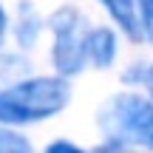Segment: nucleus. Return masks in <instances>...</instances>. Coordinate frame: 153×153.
<instances>
[{
    "label": "nucleus",
    "mask_w": 153,
    "mask_h": 153,
    "mask_svg": "<svg viewBox=\"0 0 153 153\" xmlns=\"http://www.w3.org/2000/svg\"><path fill=\"white\" fill-rule=\"evenodd\" d=\"M71 99V88L62 76H34L0 91V122L28 125L60 114Z\"/></svg>",
    "instance_id": "nucleus-1"
},
{
    "label": "nucleus",
    "mask_w": 153,
    "mask_h": 153,
    "mask_svg": "<svg viewBox=\"0 0 153 153\" xmlns=\"http://www.w3.org/2000/svg\"><path fill=\"white\" fill-rule=\"evenodd\" d=\"M99 128L111 142L153 150V102L136 94H119L102 105Z\"/></svg>",
    "instance_id": "nucleus-2"
},
{
    "label": "nucleus",
    "mask_w": 153,
    "mask_h": 153,
    "mask_svg": "<svg viewBox=\"0 0 153 153\" xmlns=\"http://www.w3.org/2000/svg\"><path fill=\"white\" fill-rule=\"evenodd\" d=\"M51 31H54V68L62 76H74L82 71L88 62L85 54V34L82 31V17L79 11L65 6L51 17Z\"/></svg>",
    "instance_id": "nucleus-3"
},
{
    "label": "nucleus",
    "mask_w": 153,
    "mask_h": 153,
    "mask_svg": "<svg viewBox=\"0 0 153 153\" xmlns=\"http://www.w3.org/2000/svg\"><path fill=\"white\" fill-rule=\"evenodd\" d=\"M85 54L97 68H108L116 60V34L111 28H91L85 34Z\"/></svg>",
    "instance_id": "nucleus-4"
},
{
    "label": "nucleus",
    "mask_w": 153,
    "mask_h": 153,
    "mask_svg": "<svg viewBox=\"0 0 153 153\" xmlns=\"http://www.w3.org/2000/svg\"><path fill=\"white\" fill-rule=\"evenodd\" d=\"M99 3L108 9V14L116 20V26L131 40H142L139 23H136V3H133V0H99Z\"/></svg>",
    "instance_id": "nucleus-5"
},
{
    "label": "nucleus",
    "mask_w": 153,
    "mask_h": 153,
    "mask_svg": "<svg viewBox=\"0 0 153 153\" xmlns=\"http://www.w3.org/2000/svg\"><path fill=\"white\" fill-rule=\"evenodd\" d=\"M37 31H40L37 14L31 11L28 3H23V9H20V28H17V40H20V45H31L34 40H37Z\"/></svg>",
    "instance_id": "nucleus-6"
},
{
    "label": "nucleus",
    "mask_w": 153,
    "mask_h": 153,
    "mask_svg": "<svg viewBox=\"0 0 153 153\" xmlns=\"http://www.w3.org/2000/svg\"><path fill=\"white\" fill-rule=\"evenodd\" d=\"M136 3V23H139V34L148 43H153V0H133Z\"/></svg>",
    "instance_id": "nucleus-7"
},
{
    "label": "nucleus",
    "mask_w": 153,
    "mask_h": 153,
    "mask_svg": "<svg viewBox=\"0 0 153 153\" xmlns=\"http://www.w3.org/2000/svg\"><path fill=\"white\" fill-rule=\"evenodd\" d=\"M0 153H31V145L26 136L9 131V128H0Z\"/></svg>",
    "instance_id": "nucleus-8"
},
{
    "label": "nucleus",
    "mask_w": 153,
    "mask_h": 153,
    "mask_svg": "<svg viewBox=\"0 0 153 153\" xmlns=\"http://www.w3.org/2000/svg\"><path fill=\"white\" fill-rule=\"evenodd\" d=\"M94 153H133V150H131V145H122V142H111V139H108V142H105L102 148H99V150H94Z\"/></svg>",
    "instance_id": "nucleus-9"
},
{
    "label": "nucleus",
    "mask_w": 153,
    "mask_h": 153,
    "mask_svg": "<svg viewBox=\"0 0 153 153\" xmlns=\"http://www.w3.org/2000/svg\"><path fill=\"white\" fill-rule=\"evenodd\" d=\"M45 153H85V150H79V148L71 145V142H54V145L45 148Z\"/></svg>",
    "instance_id": "nucleus-10"
},
{
    "label": "nucleus",
    "mask_w": 153,
    "mask_h": 153,
    "mask_svg": "<svg viewBox=\"0 0 153 153\" xmlns=\"http://www.w3.org/2000/svg\"><path fill=\"white\" fill-rule=\"evenodd\" d=\"M3 37H6V11L0 6V43H3Z\"/></svg>",
    "instance_id": "nucleus-11"
},
{
    "label": "nucleus",
    "mask_w": 153,
    "mask_h": 153,
    "mask_svg": "<svg viewBox=\"0 0 153 153\" xmlns=\"http://www.w3.org/2000/svg\"><path fill=\"white\" fill-rule=\"evenodd\" d=\"M148 85H150V97H153V68H150V74H148Z\"/></svg>",
    "instance_id": "nucleus-12"
}]
</instances>
